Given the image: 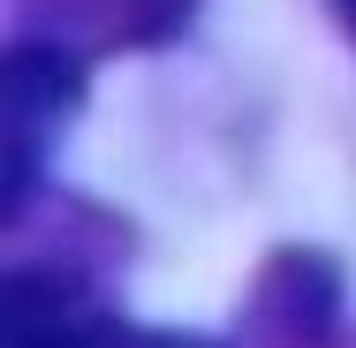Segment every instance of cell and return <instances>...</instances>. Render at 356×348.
<instances>
[{
	"instance_id": "obj_1",
	"label": "cell",
	"mask_w": 356,
	"mask_h": 348,
	"mask_svg": "<svg viewBox=\"0 0 356 348\" xmlns=\"http://www.w3.org/2000/svg\"><path fill=\"white\" fill-rule=\"evenodd\" d=\"M69 106H76V53L23 38V46L8 53V182H15V197H23V182H31V159H38L46 129H54Z\"/></svg>"
},
{
	"instance_id": "obj_2",
	"label": "cell",
	"mask_w": 356,
	"mask_h": 348,
	"mask_svg": "<svg viewBox=\"0 0 356 348\" xmlns=\"http://www.w3.org/2000/svg\"><path fill=\"white\" fill-rule=\"evenodd\" d=\"M114 341V318L91 310L76 288L38 273L8 280V310H0V348H106Z\"/></svg>"
},
{
	"instance_id": "obj_3",
	"label": "cell",
	"mask_w": 356,
	"mask_h": 348,
	"mask_svg": "<svg viewBox=\"0 0 356 348\" xmlns=\"http://www.w3.org/2000/svg\"><path fill=\"white\" fill-rule=\"evenodd\" d=\"M61 15L83 23L99 46H144V38H167L190 0H61Z\"/></svg>"
},
{
	"instance_id": "obj_4",
	"label": "cell",
	"mask_w": 356,
	"mask_h": 348,
	"mask_svg": "<svg viewBox=\"0 0 356 348\" xmlns=\"http://www.w3.org/2000/svg\"><path fill=\"white\" fill-rule=\"evenodd\" d=\"M106 348H190V341H159V333H129V326H114V341Z\"/></svg>"
},
{
	"instance_id": "obj_5",
	"label": "cell",
	"mask_w": 356,
	"mask_h": 348,
	"mask_svg": "<svg viewBox=\"0 0 356 348\" xmlns=\"http://www.w3.org/2000/svg\"><path fill=\"white\" fill-rule=\"evenodd\" d=\"M334 8H341V15H349V31H356V0H334Z\"/></svg>"
}]
</instances>
